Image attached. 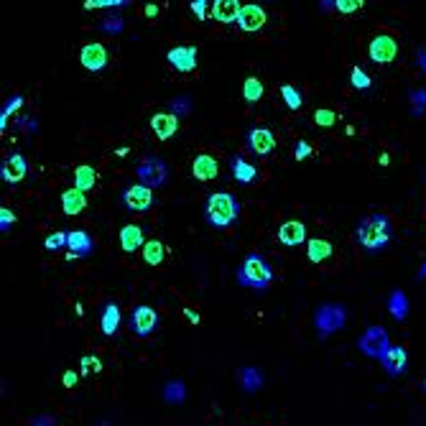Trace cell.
<instances>
[{"instance_id": "48", "label": "cell", "mask_w": 426, "mask_h": 426, "mask_svg": "<svg viewBox=\"0 0 426 426\" xmlns=\"http://www.w3.org/2000/svg\"><path fill=\"white\" fill-rule=\"evenodd\" d=\"M33 426H54V419H51V416H38V419L33 421Z\"/></svg>"}, {"instance_id": "44", "label": "cell", "mask_w": 426, "mask_h": 426, "mask_svg": "<svg viewBox=\"0 0 426 426\" xmlns=\"http://www.w3.org/2000/svg\"><path fill=\"white\" fill-rule=\"evenodd\" d=\"M293 156H296V161H304L306 156H312V146H309L306 140H299V143H296V151H293Z\"/></svg>"}, {"instance_id": "25", "label": "cell", "mask_w": 426, "mask_h": 426, "mask_svg": "<svg viewBox=\"0 0 426 426\" xmlns=\"http://www.w3.org/2000/svg\"><path fill=\"white\" fill-rule=\"evenodd\" d=\"M97 184V172L92 169V166L82 164L74 169V189H79L82 194H87L92 186Z\"/></svg>"}, {"instance_id": "35", "label": "cell", "mask_w": 426, "mask_h": 426, "mask_svg": "<svg viewBox=\"0 0 426 426\" xmlns=\"http://www.w3.org/2000/svg\"><path fill=\"white\" fill-rule=\"evenodd\" d=\"M67 235H69V232H62V230H59V232H51L44 240V248L51 250V253H57V250H62L64 245H67Z\"/></svg>"}, {"instance_id": "4", "label": "cell", "mask_w": 426, "mask_h": 426, "mask_svg": "<svg viewBox=\"0 0 426 426\" xmlns=\"http://www.w3.org/2000/svg\"><path fill=\"white\" fill-rule=\"evenodd\" d=\"M344 309L340 304H322L314 314V325H317L319 337H330L335 332H340L344 327Z\"/></svg>"}, {"instance_id": "41", "label": "cell", "mask_w": 426, "mask_h": 426, "mask_svg": "<svg viewBox=\"0 0 426 426\" xmlns=\"http://www.w3.org/2000/svg\"><path fill=\"white\" fill-rule=\"evenodd\" d=\"M13 225H16V215H13V210H8V207H0V230H3V232H8Z\"/></svg>"}, {"instance_id": "6", "label": "cell", "mask_w": 426, "mask_h": 426, "mask_svg": "<svg viewBox=\"0 0 426 426\" xmlns=\"http://www.w3.org/2000/svg\"><path fill=\"white\" fill-rule=\"evenodd\" d=\"M360 352L365 357H376V360H383V355L388 352L391 347V340H388V332L383 330V327H368L363 332V337L357 342Z\"/></svg>"}, {"instance_id": "50", "label": "cell", "mask_w": 426, "mask_h": 426, "mask_svg": "<svg viewBox=\"0 0 426 426\" xmlns=\"http://www.w3.org/2000/svg\"><path fill=\"white\" fill-rule=\"evenodd\" d=\"M115 156H128V148L125 146H120L118 151H115Z\"/></svg>"}, {"instance_id": "27", "label": "cell", "mask_w": 426, "mask_h": 426, "mask_svg": "<svg viewBox=\"0 0 426 426\" xmlns=\"http://www.w3.org/2000/svg\"><path fill=\"white\" fill-rule=\"evenodd\" d=\"M388 312H391V317H393L396 322H403V319H406V314H408V299H406V293H403L401 288H396V291L391 293Z\"/></svg>"}, {"instance_id": "36", "label": "cell", "mask_w": 426, "mask_h": 426, "mask_svg": "<svg viewBox=\"0 0 426 426\" xmlns=\"http://www.w3.org/2000/svg\"><path fill=\"white\" fill-rule=\"evenodd\" d=\"M411 113L419 118L426 113V89H414L411 92Z\"/></svg>"}, {"instance_id": "14", "label": "cell", "mask_w": 426, "mask_h": 426, "mask_svg": "<svg viewBox=\"0 0 426 426\" xmlns=\"http://www.w3.org/2000/svg\"><path fill=\"white\" fill-rule=\"evenodd\" d=\"M79 62L87 72H102L108 67V49L102 44H87L82 46V54H79Z\"/></svg>"}, {"instance_id": "9", "label": "cell", "mask_w": 426, "mask_h": 426, "mask_svg": "<svg viewBox=\"0 0 426 426\" xmlns=\"http://www.w3.org/2000/svg\"><path fill=\"white\" fill-rule=\"evenodd\" d=\"M123 204H125L130 212H148L153 204V189H148V186L143 184H135V186H128L125 191H123Z\"/></svg>"}, {"instance_id": "30", "label": "cell", "mask_w": 426, "mask_h": 426, "mask_svg": "<svg viewBox=\"0 0 426 426\" xmlns=\"http://www.w3.org/2000/svg\"><path fill=\"white\" fill-rule=\"evenodd\" d=\"M240 383H242V388L248 391V393H255V391L263 386V378H261V373H258L255 368H242Z\"/></svg>"}, {"instance_id": "43", "label": "cell", "mask_w": 426, "mask_h": 426, "mask_svg": "<svg viewBox=\"0 0 426 426\" xmlns=\"http://www.w3.org/2000/svg\"><path fill=\"white\" fill-rule=\"evenodd\" d=\"M191 110V100H186V97H179V100L172 102V113L174 115H186Z\"/></svg>"}, {"instance_id": "28", "label": "cell", "mask_w": 426, "mask_h": 426, "mask_svg": "<svg viewBox=\"0 0 426 426\" xmlns=\"http://www.w3.org/2000/svg\"><path fill=\"white\" fill-rule=\"evenodd\" d=\"M164 255H166V248L161 240H148L146 245H143V261H146L148 266H161V263H164Z\"/></svg>"}, {"instance_id": "1", "label": "cell", "mask_w": 426, "mask_h": 426, "mask_svg": "<svg viewBox=\"0 0 426 426\" xmlns=\"http://www.w3.org/2000/svg\"><path fill=\"white\" fill-rule=\"evenodd\" d=\"M357 240H360V245L365 250L378 253V250H383L393 240V223L386 215H381V212L363 217L360 225H357Z\"/></svg>"}, {"instance_id": "10", "label": "cell", "mask_w": 426, "mask_h": 426, "mask_svg": "<svg viewBox=\"0 0 426 426\" xmlns=\"http://www.w3.org/2000/svg\"><path fill=\"white\" fill-rule=\"evenodd\" d=\"M166 59L176 72H194L197 69V46H174L166 54Z\"/></svg>"}, {"instance_id": "49", "label": "cell", "mask_w": 426, "mask_h": 426, "mask_svg": "<svg viewBox=\"0 0 426 426\" xmlns=\"http://www.w3.org/2000/svg\"><path fill=\"white\" fill-rule=\"evenodd\" d=\"M156 16H159V6L148 3V6H146V18H156Z\"/></svg>"}, {"instance_id": "15", "label": "cell", "mask_w": 426, "mask_h": 426, "mask_svg": "<svg viewBox=\"0 0 426 426\" xmlns=\"http://www.w3.org/2000/svg\"><path fill=\"white\" fill-rule=\"evenodd\" d=\"M245 143L250 146V151L258 153V156H268V153L276 148V135L268 130V128H253L248 135H245Z\"/></svg>"}, {"instance_id": "38", "label": "cell", "mask_w": 426, "mask_h": 426, "mask_svg": "<svg viewBox=\"0 0 426 426\" xmlns=\"http://www.w3.org/2000/svg\"><path fill=\"white\" fill-rule=\"evenodd\" d=\"M123 6H128L125 0H87L84 3L87 11H95V8H123Z\"/></svg>"}, {"instance_id": "8", "label": "cell", "mask_w": 426, "mask_h": 426, "mask_svg": "<svg viewBox=\"0 0 426 426\" xmlns=\"http://www.w3.org/2000/svg\"><path fill=\"white\" fill-rule=\"evenodd\" d=\"M156 325H159V312L148 304H138L130 314V327L138 337H148L156 330Z\"/></svg>"}, {"instance_id": "34", "label": "cell", "mask_w": 426, "mask_h": 426, "mask_svg": "<svg viewBox=\"0 0 426 426\" xmlns=\"http://www.w3.org/2000/svg\"><path fill=\"white\" fill-rule=\"evenodd\" d=\"M350 82H352V87L360 89V92H365V89L373 87V79H370V77L365 74L363 67H352V72H350Z\"/></svg>"}, {"instance_id": "32", "label": "cell", "mask_w": 426, "mask_h": 426, "mask_svg": "<svg viewBox=\"0 0 426 426\" xmlns=\"http://www.w3.org/2000/svg\"><path fill=\"white\" fill-rule=\"evenodd\" d=\"M164 398L169 403H181L186 398V388H184V383L181 381H172V383H166V388H164Z\"/></svg>"}, {"instance_id": "22", "label": "cell", "mask_w": 426, "mask_h": 426, "mask_svg": "<svg viewBox=\"0 0 426 426\" xmlns=\"http://www.w3.org/2000/svg\"><path fill=\"white\" fill-rule=\"evenodd\" d=\"M84 207H87V197H84L79 189H67L62 194V210H64V215L74 217V215H79Z\"/></svg>"}, {"instance_id": "24", "label": "cell", "mask_w": 426, "mask_h": 426, "mask_svg": "<svg viewBox=\"0 0 426 426\" xmlns=\"http://www.w3.org/2000/svg\"><path fill=\"white\" fill-rule=\"evenodd\" d=\"M230 166H232V176H235L240 184H250V181H255V179H258V169H255L253 164H248V161L242 159V156H232Z\"/></svg>"}, {"instance_id": "17", "label": "cell", "mask_w": 426, "mask_h": 426, "mask_svg": "<svg viewBox=\"0 0 426 426\" xmlns=\"http://www.w3.org/2000/svg\"><path fill=\"white\" fill-rule=\"evenodd\" d=\"M151 128H153V133H156V138L159 140H169V138L176 135L179 120H176V115L174 113H156L151 118Z\"/></svg>"}, {"instance_id": "16", "label": "cell", "mask_w": 426, "mask_h": 426, "mask_svg": "<svg viewBox=\"0 0 426 426\" xmlns=\"http://www.w3.org/2000/svg\"><path fill=\"white\" fill-rule=\"evenodd\" d=\"M279 240L286 248H296L306 240V225L299 223V220H288L279 228Z\"/></svg>"}, {"instance_id": "11", "label": "cell", "mask_w": 426, "mask_h": 426, "mask_svg": "<svg viewBox=\"0 0 426 426\" xmlns=\"http://www.w3.org/2000/svg\"><path fill=\"white\" fill-rule=\"evenodd\" d=\"M26 174H28V161H26L21 153H11V156L0 164V179L8 181V184H18Z\"/></svg>"}, {"instance_id": "19", "label": "cell", "mask_w": 426, "mask_h": 426, "mask_svg": "<svg viewBox=\"0 0 426 426\" xmlns=\"http://www.w3.org/2000/svg\"><path fill=\"white\" fill-rule=\"evenodd\" d=\"M240 8L242 6L237 0H215L212 3V18L220 21V23H237Z\"/></svg>"}, {"instance_id": "52", "label": "cell", "mask_w": 426, "mask_h": 426, "mask_svg": "<svg viewBox=\"0 0 426 426\" xmlns=\"http://www.w3.org/2000/svg\"><path fill=\"white\" fill-rule=\"evenodd\" d=\"M424 391H426V378H424Z\"/></svg>"}, {"instance_id": "40", "label": "cell", "mask_w": 426, "mask_h": 426, "mask_svg": "<svg viewBox=\"0 0 426 426\" xmlns=\"http://www.w3.org/2000/svg\"><path fill=\"white\" fill-rule=\"evenodd\" d=\"M79 368H82V376H89V373H100V370H102V363L97 360L95 355H89V357H82V363H79Z\"/></svg>"}, {"instance_id": "33", "label": "cell", "mask_w": 426, "mask_h": 426, "mask_svg": "<svg viewBox=\"0 0 426 426\" xmlns=\"http://www.w3.org/2000/svg\"><path fill=\"white\" fill-rule=\"evenodd\" d=\"M21 105H23V97H21V95H13L11 100H8L6 105H3V113H0V133H6L8 118H11V115L16 113V110H18Z\"/></svg>"}, {"instance_id": "47", "label": "cell", "mask_w": 426, "mask_h": 426, "mask_svg": "<svg viewBox=\"0 0 426 426\" xmlns=\"http://www.w3.org/2000/svg\"><path fill=\"white\" fill-rule=\"evenodd\" d=\"M64 386H67V388H74V386H77V373H74V370H67V373H64Z\"/></svg>"}, {"instance_id": "31", "label": "cell", "mask_w": 426, "mask_h": 426, "mask_svg": "<svg viewBox=\"0 0 426 426\" xmlns=\"http://www.w3.org/2000/svg\"><path fill=\"white\" fill-rule=\"evenodd\" d=\"M242 97L248 102H258L263 97V84L258 77H248L245 82H242Z\"/></svg>"}, {"instance_id": "5", "label": "cell", "mask_w": 426, "mask_h": 426, "mask_svg": "<svg viewBox=\"0 0 426 426\" xmlns=\"http://www.w3.org/2000/svg\"><path fill=\"white\" fill-rule=\"evenodd\" d=\"M135 174H138L140 184L148 186V189H156V186L166 184V179H169V166H166V161H161L159 156H148V159H143L138 164Z\"/></svg>"}, {"instance_id": "13", "label": "cell", "mask_w": 426, "mask_h": 426, "mask_svg": "<svg viewBox=\"0 0 426 426\" xmlns=\"http://www.w3.org/2000/svg\"><path fill=\"white\" fill-rule=\"evenodd\" d=\"M383 368H386V373H388L391 378H398L403 376V370H406L408 365V352L406 347H401V344H391L388 352L383 355Z\"/></svg>"}, {"instance_id": "12", "label": "cell", "mask_w": 426, "mask_h": 426, "mask_svg": "<svg viewBox=\"0 0 426 426\" xmlns=\"http://www.w3.org/2000/svg\"><path fill=\"white\" fill-rule=\"evenodd\" d=\"M266 26V11L261 6H242L240 16H237V28L245 33H255L261 31Z\"/></svg>"}, {"instance_id": "51", "label": "cell", "mask_w": 426, "mask_h": 426, "mask_svg": "<svg viewBox=\"0 0 426 426\" xmlns=\"http://www.w3.org/2000/svg\"><path fill=\"white\" fill-rule=\"evenodd\" d=\"M419 279H426V263L421 266V271H419Z\"/></svg>"}, {"instance_id": "18", "label": "cell", "mask_w": 426, "mask_h": 426, "mask_svg": "<svg viewBox=\"0 0 426 426\" xmlns=\"http://www.w3.org/2000/svg\"><path fill=\"white\" fill-rule=\"evenodd\" d=\"M191 174H194L199 181H212V179H217V174H220V164H217V159L210 156V153H199L197 159H194V164H191Z\"/></svg>"}, {"instance_id": "23", "label": "cell", "mask_w": 426, "mask_h": 426, "mask_svg": "<svg viewBox=\"0 0 426 426\" xmlns=\"http://www.w3.org/2000/svg\"><path fill=\"white\" fill-rule=\"evenodd\" d=\"M67 248L72 253H77L79 258L82 255H89L92 253V237L84 232V230H69V235H67Z\"/></svg>"}, {"instance_id": "29", "label": "cell", "mask_w": 426, "mask_h": 426, "mask_svg": "<svg viewBox=\"0 0 426 426\" xmlns=\"http://www.w3.org/2000/svg\"><path fill=\"white\" fill-rule=\"evenodd\" d=\"M281 97H284L288 110H301V105H304V97L293 84H281Z\"/></svg>"}, {"instance_id": "3", "label": "cell", "mask_w": 426, "mask_h": 426, "mask_svg": "<svg viewBox=\"0 0 426 426\" xmlns=\"http://www.w3.org/2000/svg\"><path fill=\"white\" fill-rule=\"evenodd\" d=\"M237 281H240V286H245V288L266 291V288L271 286V281H274V268L263 261V255L253 253L240 263V268H237Z\"/></svg>"}, {"instance_id": "20", "label": "cell", "mask_w": 426, "mask_h": 426, "mask_svg": "<svg viewBox=\"0 0 426 426\" xmlns=\"http://www.w3.org/2000/svg\"><path fill=\"white\" fill-rule=\"evenodd\" d=\"M146 242H143V230L138 228V225H125V228L120 230V248L125 250L128 255L135 253L138 248H143Z\"/></svg>"}, {"instance_id": "37", "label": "cell", "mask_w": 426, "mask_h": 426, "mask_svg": "<svg viewBox=\"0 0 426 426\" xmlns=\"http://www.w3.org/2000/svg\"><path fill=\"white\" fill-rule=\"evenodd\" d=\"M314 123H317L319 128H332L335 123H337V115L332 113V110H327V108H319L317 113H314Z\"/></svg>"}, {"instance_id": "46", "label": "cell", "mask_w": 426, "mask_h": 426, "mask_svg": "<svg viewBox=\"0 0 426 426\" xmlns=\"http://www.w3.org/2000/svg\"><path fill=\"white\" fill-rule=\"evenodd\" d=\"M184 317H186V322H191V325H199V312H197V309L184 306Z\"/></svg>"}, {"instance_id": "39", "label": "cell", "mask_w": 426, "mask_h": 426, "mask_svg": "<svg viewBox=\"0 0 426 426\" xmlns=\"http://www.w3.org/2000/svg\"><path fill=\"white\" fill-rule=\"evenodd\" d=\"M363 6H365L363 0H335V8H337L340 13H344V16H347V13L360 11Z\"/></svg>"}, {"instance_id": "2", "label": "cell", "mask_w": 426, "mask_h": 426, "mask_svg": "<svg viewBox=\"0 0 426 426\" xmlns=\"http://www.w3.org/2000/svg\"><path fill=\"white\" fill-rule=\"evenodd\" d=\"M204 217L207 223L215 225V228H228L240 217V204H237L235 194L230 191H215L207 204H204Z\"/></svg>"}, {"instance_id": "42", "label": "cell", "mask_w": 426, "mask_h": 426, "mask_svg": "<svg viewBox=\"0 0 426 426\" xmlns=\"http://www.w3.org/2000/svg\"><path fill=\"white\" fill-rule=\"evenodd\" d=\"M191 13H194V18L197 21H204L207 18V11H210V3L207 0H194V3H189Z\"/></svg>"}, {"instance_id": "26", "label": "cell", "mask_w": 426, "mask_h": 426, "mask_svg": "<svg viewBox=\"0 0 426 426\" xmlns=\"http://www.w3.org/2000/svg\"><path fill=\"white\" fill-rule=\"evenodd\" d=\"M306 255L312 263H325L332 255V242H327L325 237H312L306 245Z\"/></svg>"}, {"instance_id": "21", "label": "cell", "mask_w": 426, "mask_h": 426, "mask_svg": "<svg viewBox=\"0 0 426 426\" xmlns=\"http://www.w3.org/2000/svg\"><path fill=\"white\" fill-rule=\"evenodd\" d=\"M118 327H120V309H118V304H105L102 306V314H100V330L102 335H108V337H113L115 332H118Z\"/></svg>"}, {"instance_id": "45", "label": "cell", "mask_w": 426, "mask_h": 426, "mask_svg": "<svg viewBox=\"0 0 426 426\" xmlns=\"http://www.w3.org/2000/svg\"><path fill=\"white\" fill-rule=\"evenodd\" d=\"M123 28V21L120 18H110L102 23V31H108V33H120Z\"/></svg>"}, {"instance_id": "7", "label": "cell", "mask_w": 426, "mask_h": 426, "mask_svg": "<svg viewBox=\"0 0 426 426\" xmlns=\"http://www.w3.org/2000/svg\"><path fill=\"white\" fill-rule=\"evenodd\" d=\"M368 57L376 64H391L398 57V41L388 33H378L368 46Z\"/></svg>"}]
</instances>
